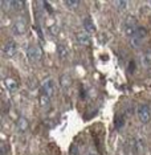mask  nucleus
<instances>
[{"label": "nucleus", "mask_w": 151, "mask_h": 155, "mask_svg": "<svg viewBox=\"0 0 151 155\" xmlns=\"http://www.w3.org/2000/svg\"><path fill=\"white\" fill-rule=\"evenodd\" d=\"M16 44L15 41H7V44L4 45V49H3V52H4L5 56H8V57H12V56L16 54Z\"/></svg>", "instance_id": "obj_6"}, {"label": "nucleus", "mask_w": 151, "mask_h": 155, "mask_svg": "<svg viewBox=\"0 0 151 155\" xmlns=\"http://www.w3.org/2000/svg\"><path fill=\"white\" fill-rule=\"evenodd\" d=\"M68 48L65 47L64 44H58L57 45V56L61 60H64V58H66V56H68Z\"/></svg>", "instance_id": "obj_12"}, {"label": "nucleus", "mask_w": 151, "mask_h": 155, "mask_svg": "<svg viewBox=\"0 0 151 155\" xmlns=\"http://www.w3.org/2000/svg\"><path fill=\"white\" fill-rule=\"evenodd\" d=\"M65 5L68 7L69 9H72V11H74L80 7V2L78 0H68V2H65Z\"/></svg>", "instance_id": "obj_16"}, {"label": "nucleus", "mask_w": 151, "mask_h": 155, "mask_svg": "<svg viewBox=\"0 0 151 155\" xmlns=\"http://www.w3.org/2000/svg\"><path fill=\"white\" fill-rule=\"evenodd\" d=\"M142 64L145 66H149L151 65V49H146L142 54Z\"/></svg>", "instance_id": "obj_11"}, {"label": "nucleus", "mask_w": 151, "mask_h": 155, "mask_svg": "<svg viewBox=\"0 0 151 155\" xmlns=\"http://www.w3.org/2000/svg\"><path fill=\"white\" fill-rule=\"evenodd\" d=\"M76 38H77V43L81 44V45H89L90 44V37L86 32H80L76 35Z\"/></svg>", "instance_id": "obj_8"}, {"label": "nucleus", "mask_w": 151, "mask_h": 155, "mask_svg": "<svg viewBox=\"0 0 151 155\" xmlns=\"http://www.w3.org/2000/svg\"><path fill=\"white\" fill-rule=\"evenodd\" d=\"M5 86L11 93H15L17 90V81L15 78H7L5 80Z\"/></svg>", "instance_id": "obj_10"}, {"label": "nucleus", "mask_w": 151, "mask_h": 155, "mask_svg": "<svg viewBox=\"0 0 151 155\" xmlns=\"http://www.w3.org/2000/svg\"><path fill=\"white\" fill-rule=\"evenodd\" d=\"M60 85H61L62 90H68L70 85H72V78L68 73H64L61 77H60Z\"/></svg>", "instance_id": "obj_7"}, {"label": "nucleus", "mask_w": 151, "mask_h": 155, "mask_svg": "<svg viewBox=\"0 0 151 155\" xmlns=\"http://www.w3.org/2000/svg\"><path fill=\"white\" fill-rule=\"evenodd\" d=\"M69 155H80L78 147L74 146V144H72V146H70V150H69Z\"/></svg>", "instance_id": "obj_21"}, {"label": "nucleus", "mask_w": 151, "mask_h": 155, "mask_svg": "<svg viewBox=\"0 0 151 155\" xmlns=\"http://www.w3.org/2000/svg\"><path fill=\"white\" fill-rule=\"evenodd\" d=\"M114 4H115V7H117L118 11H123V9L126 8V5H127V3L123 2V0H121V2L118 0V2H115Z\"/></svg>", "instance_id": "obj_18"}, {"label": "nucleus", "mask_w": 151, "mask_h": 155, "mask_svg": "<svg viewBox=\"0 0 151 155\" xmlns=\"http://www.w3.org/2000/svg\"><path fill=\"white\" fill-rule=\"evenodd\" d=\"M115 126H117V129H121L123 126V117L122 115H117L115 117Z\"/></svg>", "instance_id": "obj_20"}, {"label": "nucleus", "mask_w": 151, "mask_h": 155, "mask_svg": "<svg viewBox=\"0 0 151 155\" xmlns=\"http://www.w3.org/2000/svg\"><path fill=\"white\" fill-rule=\"evenodd\" d=\"M130 44H131V47L138 48V47H140V44H142V40L136 38L135 36H133V37H131V41H130Z\"/></svg>", "instance_id": "obj_19"}, {"label": "nucleus", "mask_w": 151, "mask_h": 155, "mask_svg": "<svg viewBox=\"0 0 151 155\" xmlns=\"http://www.w3.org/2000/svg\"><path fill=\"white\" fill-rule=\"evenodd\" d=\"M146 35H147V31H146V28H142V27H139V28H136L135 29V33H134V36L136 38H139V40H142L143 37H146Z\"/></svg>", "instance_id": "obj_14"}, {"label": "nucleus", "mask_w": 151, "mask_h": 155, "mask_svg": "<svg viewBox=\"0 0 151 155\" xmlns=\"http://www.w3.org/2000/svg\"><path fill=\"white\" fill-rule=\"evenodd\" d=\"M9 5H11V9H15V11H21L24 3L20 2V0H15V2H9Z\"/></svg>", "instance_id": "obj_15"}, {"label": "nucleus", "mask_w": 151, "mask_h": 155, "mask_svg": "<svg viewBox=\"0 0 151 155\" xmlns=\"http://www.w3.org/2000/svg\"><path fill=\"white\" fill-rule=\"evenodd\" d=\"M135 29H136V20L135 17L133 16H129L127 19H126L125 21V33L127 35V36L133 37L135 33Z\"/></svg>", "instance_id": "obj_3"}, {"label": "nucleus", "mask_w": 151, "mask_h": 155, "mask_svg": "<svg viewBox=\"0 0 151 155\" xmlns=\"http://www.w3.org/2000/svg\"><path fill=\"white\" fill-rule=\"evenodd\" d=\"M13 32L16 35H24L27 32V23L24 19H19L16 20L13 24Z\"/></svg>", "instance_id": "obj_5"}, {"label": "nucleus", "mask_w": 151, "mask_h": 155, "mask_svg": "<svg viewBox=\"0 0 151 155\" xmlns=\"http://www.w3.org/2000/svg\"><path fill=\"white\" fill-rule=\"evenodd\" d=\"M16 126L20 131H25V130H28L29 122H28V119L25 117H19V119L16 121Z\"/></svg>", "instance_id": "obj_9"}, {"label": "nucleus", "mask_w": 151, "mask_h": 155, "mask_svg": "<svg viewBox=\"0 0 151 155\" xmlns=\"http://www.w3.org/2000/svg\"><path fill=\"white\" fill-rule=\"evenodd\" d=\"M150 4H151V3H150Z\"/></svg>", "instance_id": "obj_22"}, {"label": "nucleus", "mask_w": 151, "mask_h": 155, "mask_svg": "<svg viewBox=\"0 0 151 155\" xmlns=\"http://www.w3.org/2000/svg\"><path fill=\"white\" fill-rule=\"evenodd\" d=\"M27 54L32 61H37V60H40L41 56H43V51H41V48L38 47V45H29L28 51H27Z\"/></svg>", "instance_id": "obj_4"}, {"label": "nucleus", "mask_w": 151, "mask_h": 155, "mask_svg": "<svg viewBox=\"0 0 151 155\" xmlns=\"http://www.w3.org/2000/svg\"><path fill=\"white\" fill-rule=\"evenodd\" d=\"M41 91H43V94L45 96H48L49 98L54 96V91H56V85H54V81L53 80H47L43 82V85H41Z\"/></svg>", "instance_id": "obj_2"}, {"label": "nucleus", "mask_w": 151, "mask_h": 155, "mask_svg": "<svg viewBox=\"0 0 151 155\" xmlns=\"http://www.w3.org/2000/svg\"><path fill=\"white\" fill-rule=\"evenodd\" d=\"M139 121L142 123H147L151 119V110L147 105H139L138 106V111H136Z\"/></svg>", "instance_id": "obj_1"}, {"label": "nucleus", "mask_w": 151, "mask_h": 155, "mask_svg": "<svg viewBox=\"0 0 151 155\" xmlns=\"http://www.w3.org/2000/svg\"><path fill=\"white\" fill-rule=\"evenodd\" d=\"M40 105L43 107H45V106H49V97L48 96H45V94H41V97H40Z\"/></svg>", "instance_id": "obj_17"}, {"label": "nucleus", "mask_w": 151, "mask_h": 155, "mask_svg": "<svg viewBox=\"0 0 151 155\" xmlns=\"http://www.w3.org/2000/svg\"><path fill=\"white\" fill-rule=\"evenodd\" d=\"M84 28H85V31H87V32H90V33L96 31V25H94L92 19H89V17H86V19L84 20Z\"/></svg>", "instance_id": "obj_13"}]
</instances>
